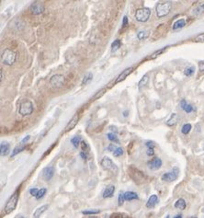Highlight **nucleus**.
<instances>
[{
    "label": "nucleus",
    "instance_id": "obj_22",
    "mask_svg": "<svg viewBox=\"0 0 204 218\" xmlns=\"http://www.w3.org/2000/svg\"><path fill=\"white\" fill-rule=\"evenodd\" d=\"M174 206H175V208H177V209L185 210L186 207H187V203H186V201H185L184 199L180 198V199H178V200L175 203Z\"/></svg>",
    "mask_w": 204,
    "mask_h": 218
},
{
    "label": "nucleus",
    "instance_id": "obj_6",
    "mask_svg": "<svg viewBox=\"0 0 204 218\" xmlns=\"http://www.w3.org/2000/svg\"><path fill=\"white\" fill-rule=\"evenodd\" d=\"M33 104L31 101L28 100H23L20 105H19V114H21L22 116H27V115H30L32 112H33Z\"/></svg>",
    "mask_w": 204,
    "mask_h": 218
},
{
    "label": "nucleus",
    "instance_id": "obj_29",
    "mask_svg": "<svg viewBox=\"0 0 204 218\" xmlns=\"http://www.w3.org/2000/svg\"><path fill=\"white\" fill-rule=\"evenodd\" d=\"M110 218H131V216L124 213H113Z\"/></svg>",
    "mask_w": 204,
    "mask_h": 218
},
{
    "label": "nucleus",
    "instance_id": "obj_5",
    "mask_svg": "<svg viewBox=\"0 0 204 218\" xmlns=\"http://www.w3.org/2000/svg\"><path fill=\"white\" fill-rule=\"evenodd\" d=\"M151 16V10L148 8H142L137 9L135 13V19L139 22H146Z\"/></svg>",
    "mask_w": 204,
    "mask_h": 218
},
{
    "label": "nucleus",
    "instance_id": "obj_27",
    "mask_svg": "<svg viewBox=\"0 0 204 218\" xmlns=\"http://www.w3.org/2000/svg\"><path fill=\"white\" fill-rule=\"evenodd\" d=\"M25 148H26L25 144L22 143V142H20V145H19V146H17L16 148H14V150H13V152H12V154H11V157H15V155H16L17 154L20 153V152L23 151Z\"/></svg>",
    "mask_w": 204,
    "mask_h": 218
},
{
    "label": "nucleus",
    "instance_id": "obj_12",
    "mask_svg": "<svg viewBox=\"0 0 204 218\" xmlns=\"http://www.w3.org/2000/svg\"><path fill=\"white\" fill-rule=\"evenodd\" d=\"M162 164H163V162H162L161 158H155L151 159L150 161H148L147 166H148V168H149L151 170H157V169H159L161 168Z\"/></svg>",
    "mask_w": 204,
    "mask_h": 218
},
{
    "label": "nucleus",
    "instance_id": "obj_18",
    "mask_svg": "<svg viewBox=\"0 0 204 218\" xmlns=\"http://www.w3.org/2000/svg\"><path fill=\"white\" fill-rule=\"evenodd\" d=\"M180 107H181V109H182L185 112H187V113H190V112H192V111H195V109L193 108V106L190 105V104H189L185 100H182L180 101Z\"/></svg>",
    "mask_w": 204,
    "mask_h": 218
},
{
    "label": "nucleus",
    "instance_id": "obj_13",
    "mask_svg": "<svg viewBox=\"0 0 204 218\" xmlns=\"http://www.w3.org/2000/svg\"><path fill=\"white\" fill-rule=\"evenodd\" d=\"M132 71H133V67L132 66H131V67H128V68H126V69H124L120 75H119V77L116 78V80H115V82H114V84H118V83H120V82H121V81H123V80H125L126 79V77H128V76H130L131 73H132Z\"/></svg>",
    "mask_w": 204,
    "mask_h": 218
},
{
    "label": "nucleus",
    "instance_id": "obj_33",
    "mask_svg": "<svg viewBox=\"0 0 204 218\" xmlns=\"http://www.w3.org/2000/svg\"><path fill=\"white\" fill-rule=\"evenodd\" d=\"M204 12V4H200L194 10H193V14L198 16V15H200Z\"/></svg>",
    "mask_w": 204,
    "mask_h": 218
},
{
    "label": "nucleus",
    "instance_id": "obj_47",
    "mask_svg": "<svg viewBox=\"0 0 204 218\" xmlns=\"http://www.w3.org/2000/svg\"><path fill=\"white\" fill-rule=\"evenodd\" d=\"M127 25H128V18L126 16H124L123 20H122V29H124Z\"/></svg>",
    "mask_w": 204,
    "mask_h": 218
},
{
    "label": "nucleus",
    "instance_id": "obj_14",
    "mask_svg": "<svg viewBox=\"0 0 204 218\" xmlns=\"http://www.w3.org/2000/svg\"><path fill=\"white\" fill-rule=\"evenodd\" d=\"M53 174H54V168L53 167H47L42 170V177L46 181L50 180L53 177Z\"/></svg>",
    "mask_w": 204,
    "mask_h": 218
},
{
    "label": "nucleus",
    "instance_id": "obj_42",
    "mask_svg": "<svg viewBox=\"0 0 204 218\" xmlns=\"http://www.w3.org/2000/svg\"><path fill=\"white\" fill-rule=\"evenodd\" d=\"M199 70L201 74L204 75V61L199 62Z\"/></svg>",
    "mask_w": 204,
    "mask_h": 218
},
{
    "label": "nucleus",
    "instance_id": "obj_36",
    "mask_svg": "<svg viewBox=\"0 0 204 218\" xmlns=\"http://www.w3.org/2000/svg\"><path fill=\"white\" fill-rule=\"evenodd\" d=\"M107 136H108V139H109L110 141L114 142V143H117V144L120 143V141H119V139H118V137H117L116 135H114V134H112V133H109V134L107 135Z\"/></svg>",
    "mask_w": 204,
    "mask_h": 218
},
{
    "label": "nucleus",
    "instance_id": "obj_30",
    "mask_svg": "<svg viewBox=\"0 0 204 218\" xmlns=\"http://www.w3.org/2000/svg\"><path fill=\"white\" fill-rule=\"evenodd\" d=\"M81 136L80 135H76V136H75V137H73L72 139H71V143L73 144V145L76 147V148H77L78 146H79V145L81 144Z\"/></svg>",
    "mask_w": 204,
    "mask_h": 218
},
{
    "label": "nucleus",
    "instance_id": "obj_50",
    "mask_svg": "<svg viewBox=\"0 0 204 218\" xmlns=\"http://www.w3.org/2000/svg\"><path fill=\"white\" fill-rule=\"evenodd\" d=\"M173 218H182V214H180V213H179V214H177V215H175Z\"/></svg>",
    "mask_w": 204,
    "mask_h": 218
},
{
    "label": "nucleus",
    "instance_id": "obj_26",
    "mask_svg": "<svg viewBox=\"0 0 204 218\" xmlns=\"http://www.w3.org/2000/svg\"><path fill=\"white\" fill-rule=\"evenodd\" d=\"M148 81H149V77H148V75H144V76L142 77V79L139 81V83H138V87H139V89H142L143 87H144L147 85Z\"/></svg>",
    "mask_w": 204,
    "mask_h": 218
},
{
    "label": "nucleus",
    "instance_id": "obj_53",
    "mask_svg": "<svg viewBox=\"0 0 204 218\" xmlns=\"http://www.w3.org/2000/svg\"><path fill=\"white\" fill-rule=\"evenodd\" d=\"M165 218H171V217H170V215H169V214H167V215L165 216Z\"/></svg>",
    "mask_w": 204,
    "mask_h": 218
},
{
    "label": "nucleus",
    "instance_id": "obj_41",
    "mask_svg": "<svg viewBox=\"0 0 204 218\" xmlns=\"http://www.w3.org/2000/svg\"><path fill=\"white\" fill-rule=\"evenodd\" d=\"M194 42H197V43H204V33H201V34L198 35L197 37H195Z\"/></svg>",
    "mask_w": 204,
    "mask_h": 218
},
{
    "label": "nucleus",
    "instance_id": "obj_9",
    "mask_svg": "<svg viewBox=\"0 0 204 218\" xmlns=\"http://www.w3.org/2000/svg\"><path fill=\"white\" fill-rule=\"evenodd\" d=\"M29 10L33 15H40L44 11V4L40 1H34L29 7Z\"/></svg>",
    "mask_w": 204,
    "mask_h": 218
},
{
    "label": "nucleus",
    "instance_id": "obj_16",
    "mask_svg": "<svg viewBox=\"0 0 204 218\" xmlns=\"http://www.w3.org/2000/svg\"><path fill=\"white\" fill-rule=\"evenodd\" d=\"M9 151H10V145L8 142H2L1 145H0V153H1L2 157L8 155L9 154Z\"/></svg>",
    "mask_w": 204,
    "mask_h": 218
},
{
    "label": "nucleus",
    "instance_id": "obj_11",
    "mask_svg": "<svg viewBox=\"0 0 204 218\" xmlns=\"http://www.w3.org/2000/svg\"><path fill=\"white\" fill-rule=\"evenodd\" d=\"M79 118H80V114H79V112H76V113L73 116V118L71 119V121L68 122V124H67L66 127H65V129H64V132L66 133V132H69V131H71L72 129H74V128L76 127V125L77 124L78 121H79Z\"/></svg>",
    "mask_w": 204,
    "mask_h": 218
},
{
    "label": "nucleus",
    "instance_id": "obj_21",
    "mask_svg": "<svg viewBox=\"0 0 204 218\" xmlns=\"http://www.w3.org/2000/svg\"><path fill=\"white\" fill-rule=\"evenodd\" d=\"M124 197L126 201H133V200H138L139 196L136 192H126L124 193Z\"/></svg>",
    "mask_w": 204,
    "mask_h": 218
},
{
    "label": "nucleus",
    "instance_id": "obj_55",
    "mask_svg": "<svg viewBox=\"0 0 204 218\" xmlns=\"http://www.w3.org/2000/svg\"><path fill=\"white\" fill-rule=\"evenodd\" d=\"M19 218H24V217H22V216H19Z\"/></svg>",
    "mask_w": 204,
    "mask_h": 218
},
{
    "label": "nucleus",
    "instance_id": "obj_19",
    "mask_svg": "<svg viewBox=\"0 0 204 218\" xmlns=\"http://www.w3.org/2000/svg\"><path fill=\"white\" fill-rule=\"evenodd\" d=\"M178 121V115L177 113H172V115L170 116V118L166 121V125L169 127H173Z\"/></svg>",
    "mask_w": 204,
    "mask_h": 218
},
{
    "label": "nucleus",
    "instance_id": "obj_54",
    "mask_svg": "<svg viewBox=\"0 0 204 218\" xmlns=\"http://www.w3.org/2000/svg\"><path fill=\"white\" fill-rule=\"evenodd\" d=\"M189 218H197L196 216H190V217H189Z\"/></svg>",
    "mask_w": 204,
    "mask_h": 218
},
{
    "label": "nucleus",
    "instance_id": "obj_46",
    "mask_svg": "<svg viewBox=\"0 0 204 218\" xmlns=\"http://www.w3.org/2000/svg\"><path fill=\"white\" fill-rule=\"evenodd\" d=\"M116 149H117V146H115L114 144H110V145L108 146V150L110 151V152H112V153H113Z\"/></svg>",
    "mask_w": 204,
    "mask_h": 218
},
{
    "label": "nucleus",
    "instance_id": "obj_51",
    "mask_svg": "<svg viewBox=\"0 0 204 218\" xmlns=\"http://www.w3.org/2000/svg\"><path fill=\"white\" fill-rule=\"evenodd\" d=\"M1 82H2V80H3V69H1Z\"/></svg>",
    "mask_w": 204,
    "mask_h": 218
},
{
    "label": "nucleus",
    "instance_id": "obj_52",
    "mask_svg": "<svg viewBox=\"0 0 204 218\" xmlns=\"http://www.w3.org/2000/svg\"><path fill=\"white\" fill-rule=\"evenodd\" d=\"M123 116H124V117H127V116H128V111H124V112H123Z\"/></svg>",
    "mask_w": 204,
    "mask_h": 218
},
{
    "label": "nucleus",
    "instance_id": "obj_49",
    "mask_svg": "<svg viewBox=\"0 0 204 218\" xmlns=\"http://www.w3.org/2000/svg\"><path fill=\"white\" fill-rule=\"evenodd\" d=\"M80 155L82 157V158H83V159H87V153H86V152H83V151L80 153Z\"/></svg>",
    "mask_w": 204,
    "mask_h": 218
},
{
    "label": "nucleus",
    "instance_id": "obj_56",
    "mask_svg": "<svg viewBox=\"0 0 204 218\" xmlns=\"http://www.w3.org/2000/svg\"><path fill=\"white\" fill-rule=\"evenodd\" d=\"M89 218H97V217H89Z\"/></svg>",
    "mask_w": 204,
    "mask_h": 218
},
{
    "label": "nucleus",
    "instance_id": "obj_32",
    "mask_svg": "<svg viewBox=\"0 0 204 218\" xmlns=\"http://www.w3.org/2000/svg\"><path fill=\"white\" fill-rule=\"evenodd\" d=\"M121 42L120 40L114 41L111 44V52H116L117 50H119L121 48Z\"/></svg>",
    "mask_w": 204,
    "mask_h": 218
},
{
    "label": "nucleus",
    "instance_id": "obj_25",
    "mask_svg": "<svg viewBox=\"0 0 204 218\" xmlns=\"http://www.w3.org/2000/svg\"><path fill=\"white\" fill-rule=\"evenodd\" d=\"M167 48H168V46H166V47H164V48H162V49H159V50H157V51H155V53H153L147 59H155V58H156L157 56H159L160 54H162L163 53H165L166 50H167Z\"/></svg>",
    "mask_w": 204,
    "mask_h": 218
},
{
    "label": "nucleus",
    "instance_id": "obj_48",
    "mask_svg": "<svg viewBox=\"0 0 204 218\" xmlns=\"http://www.w3.org/2000/svg\"><path fill=\"white\" fill-rule=\"evenodd\" d=\"M146 146L148 147V148H154L155 147V143L154 142H152V141H148V142H146Z\"/></svg>",
    "mask_w": 204,
    "mask_h": 218
},
{
    "label": "nucleus",
    "instance_id": "obj_7",
    "mask_svg": "<svg viewBox=\"0 0 204 218\" xmlns=\"http://www.w3.org/2000/svg\"><path fill=\"white\" fill-rule=\"evenodd\" d=\"M178 175H179V169H178V168L175 167L170 171L163 174L161 179L163 181H165V182H172V181H175L178 178Z\"/></svg>",
    "mask_w": 204,
    "mask_h": 218
},
{
    "label": "nucleus",
    "instance_id": "obj_37",
    "mask_svg": "<svg viewBox=\"0 0 204 218\" xmlns=\"http://www.w3.org/2000/svg\"><path fill=\"white\" fill-rule=\"evenodd\" d=\"M47 192V190L45 189V188H42V189H41V190H39V192H38V194H37V196L35 197L37 200H40L41 198H42L44 195H45V193Z\"/></svg>",
    "mask_w": 204,
    "mask_h": 218
},
{
    "label": "nucleus",
    "instance_id": "obj_35",
    "mask_svg": "<svg viewBox=\"0 0 204 218\" xmlns=\"http://www.w3.org/2000/svg\"><path fill=\"white\" fill-rule=\"evenodd\" d=\"M194 72H195V67L194 66H189L184 70V75L186 77H190L194 74Z\"/></svg>",
    "mask_w": 204,
    "mask_h": 218
},
{
    "label": "nucleus",
    "instance_id": "obj_15",
    "mask_svg": "<svg viewBox=\"0 0 204 218\" xmlns=\"http://www.w3.org/2000/svg\"><path fill=\"white\" fill-rule=\"evenodd\" d=\"M158 203V197L157 195L155 194H153L150 196V198L148 199L147 203H146V207L149 208V209H152V208H155V205L157 204Z\"/></svg>",
    "mask_w": 204,
    "mask_h": 218
},
{
    "label": "nucleus",
    "instance_id": "obj_20",
    "mask_svg": "<svg viewBox=\"0 0 204 218\" xmlns=\"http://www.w3.org/2000/svg\"><path fill=\"white\" fill-rule=\"evenodd\" d=\"M48 208H49V205H48V204H44V205L39 207L35 212H34V213H33V217H34V218H40L41 215H42L46 210H48Z\"/></svg>",
    "mask_w": 204,
    "mask_h": 218
},
{
    "label": "nucleus",
    "instance_id": "obj_28",
    "mask_svg": "<svg viewBox=\"0 0 204 218\" xmlns=\"http://www.w3.org/2000/svg\"><path fill=\"white\" fill-rule=\"evenodd\" d=\"M150 35V32H148V30H141V32H139L137 33V37L139 40L141 41H144L145 39H147Z\"/></svg>",
    "mask_w": 204,
    "mask_h": 218
},
{
    "label": "nucleus",
    "instance_id": "obj_23",
    "mask_svg": "<svg viewBox=\"0 0 204 218\" xmlns=\"http://www.w3.org/2000/svg\"><path fill=\"white\" fill-rule=\"evenodd\" d=\"M107 91V88L106 87H103V88H101L100 90H98V91H97L96 93H95V95L90 99V100H92V101H94V100H98L99 98H101L102 96H103L104 94H105V92Z\"/></svg>",
    "mask_w": 204,
    "mask_h": 218
},
{
    "label": "nucleus",
    "instance_id": "obj_38",
    "mask_svg": "<svg viewBox=\"0 0 204 218\" xmlns=\"http://www.w3.org/2000/svg\"><path fill=\"white\" fill-rule=\"evenodd\" d=\"M123 155V149L121 147H117V149L113 152V155L116 158L118 157H121V155Z\"/></svg>",
    "mask_w": 204,
    "mask_h": 218
},
{
    "label": "nucleus",
    "instance_id": "obj_40",
    "mask_svg": "<svg viewBox=\"0 0 204 218\" xmlns=\"http://www.w3.org/2000/svg\"><path fill=\"white\" fill-rule=\"evenodd\" d=\"M98 213H100V210H97V209H95V210H87V211H83L82 212L83 214H97Z\"/></svg>",
    "mask_w": 204,
    "mask_h": 218
},
{
    "label": "nucleus",
    "instance_id": "obj_45",
    "mask_svg": "<svg viewBox=\"0 0 204 218\" xmlns=\"http://www.w3.org/2000/svg\"><path fill=\"white\" fill-rule=\"evenodd\" d=\"M146 154H147V155H149V157H153V155H155L154 148H148L147 151H146Z\"/></svg>",
    "mask_w": 204,
    "mask_h": 218
},
{
    "label": "nucleus",
    "instance_id": "obj_1",
    "mask_svg": "<svg viewBox=\"0 0 204 218\" xmlns=\"http://www.w3.org/2000/svg\"><path fill=\"white\" fill-rule=\"evenodd\" d=\"M128 172L130 177L134 180V182H136L137 184H142L144 182V180H146V177L145 175L140 171L138 169L134 168L133 166H130L128 169Z\"/></svg>",
    "mask_w": 204,
    "mask_h": 218
},
{
    "label": "nucleus",
    "instance_id": "obj_34",
    "mask_svg": "<svg viewBox=\"0 0 204 218\" xmlns=\"http://www.w3.org/2000/svg\"><path fill=\"white\" fill-rule=\"evenodd\" d=\"M191 128H192V126H191V124H190V123H186V124H184V125L182 126V128H181V132H182L183 135H188V134L190 132Z\"/></svg>",
    "mask_w": 204,
    "mask_h": 218
},
{
    "label": "nucleus",
    "instance_id": "obj_43",
    "mask_svg": "<svg viewBox=\"0 0 204 218\" xmlns=\"http://www.w3.org/2000/svg\"><path fill=\"white\" fill-rule=\"evenodd\" d=\"M80 145H81V147H82V151L87 153V150L88 149V145H87V142H85V141H82Z\"/></svg>",
    "mask_w": 204,
    "mask_h": 218
},
{
    "label": "nucleus",
    "instance_id": "obj_39",
    "mask_svg": "<svg viewBox=\"0 0 204 218\" xmlns=\"http://www.w3.org/2000/svg\"><path fill=\"white\" fill-rule=\"evenodd\" d=\"M124 201H125V197H124V193H123L122 192H121L119 193V198H118V202H119V205H120V206H121V205L123 204V203H124Z\"/></svg>",
    "mask_w": 204,
    "mask_h": 218
},
{
    "label": "nucleus",
    "instance_id": "obj_8",
    "mask_svg": "<svg viewBox=\"0 0 204 218\" xmlns=\"http://www.w3.org/2000/svg\"><path fill=\"white\" fill-rule=\"evenodd\" d=\"M100 165H101L102 168H103L104 169H106V170H110V171H111L113 173H117L118 172L117 166L108 157H104L103 158H102V160L100 162Z\"/></svg>",
    "mask_w": 204,
    "mask_h": 218
},
{
    "label": "nucleus",
    "instance_id": "obj_10",
    "mask_svg": "<svg viewBox=\"0 0 204 218\" xmlns=\"http://www.w3.org/2000/svg\"><path fill=\"white\" fill-rule=\"evenodd\" d=\"M64 81H65V79H64V77L63 75L56 74V75H53L51 77L50 84L54 87H61L64 84Z\"/></svg>",
    "mask_w": 204,
    "mask_h": 218
},
{
    "label": "nucleus",
    "instance_id": "obj_4",
    "mask_svg": "<svg viewBox=\"0 0 204 218\" xmlns=\"http://www.w3.org/2000/svg\"><path fill=\"white\" fill-rule=\"evenodd\" d=\"M16 58H17V53L10 49H6L1 55L2 63L7 66H12L15 63Z\"/></svg>",
    "mask_w": 204,
    "mask_h": 218
},
{
    "label": "nucleus",
    "instance_id": "obj_24",
    "mask_svg": "<svg viewBox=\"0 0 204 218\" xmlns=\"http://www.w3.org/2000/svg\"><path fill=\"white\" fill-rule=\"evenodd\" d=\"M185 25H186V20L184 19H180L173 24L172 28H173L174 30H176V29H182Z\"/></svg>",
    "mask_w": 204,
    "mask_h": 218
},
{
    "label": "nucleus",
    "instance_id": "obj_2",
    "mask_svg": "<svg viewBox=\"0 0 204 218\" xmlns=\"http://www.w3.org/2000/svg\"><path fill=\"white\" fill-rule=\"evenodd\" d=\"M19 191L17 190L10 196V198L8 200V202L5 205V208H4V211H5L6 214H8L10 213H12L16 209L17 204H18V201H19Z\"/></svg>",
    "mask_w": 204,
    "mask_h": 218
},
{
    "label": "nucleus",
    "instance_id": "obj_3",
    "mask_svg": "<svg viewBox=\"0 0 204 218\" xmlns=\"http://www.w3.org/2000/svg\"><path fill=\"white\" fill-rule=\"evenodd\" d=\"M172 9V3L170 1L165 2H160L156 5V15L158 18H163L168 15L171 11Z\"/></svg>",
    "mask_w": 204,
    "mask_h": 218
},
{
    "label": "nucleus",
    "instance_id": "obj_31",
    "mask_svg": "<svg viewBox=\"0 0 204 218\" xmlns=\"http://www.w3.org/2000/svg\"><path fill=\"white\" fill-rule=\"evenodd\" d=\"M92 78H93V75H92L90 72L87 73V74L84 76V78H83V80H82V85H87V83H89V82L92 80Z\"/></svg>",
    "mask_w": 204,
    "mask_h": 218
},
{
    "label": "nucleus",
    "instance_id": "obj_17",
    "mask_svg": "<svg viewBox=\"0 0 204 218\" xmlns=\"http://www.w3.org/2000/svg\"><path fill=\"white\" fill-rule=\"evenodd\" d=\"M115 192V186L114 185H109L105 189L103 192V198H111Z\"/></svg>",
    "mask_w": 204,
    "mask_h": 218
},
{
    "label": "nucleus",
    "instance_id": "obj_44",
    "mask_svg": "<svg viewBox=\"0 0 204 218\" xmlns=\"http://www.w3.org/2000/svg\"><path fill=\"white\" fill-rule=\"evenodd\" d=\"M38 192H39V190L38 189H36V188H33V189H30L29 190V193L32 195V196H37V194H38Z\"/></svg>",
    "mask_w": 204,
    "mask_h": 218
}]
</instances>
